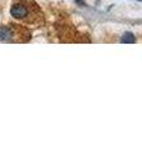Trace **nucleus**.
Returning <instances> with one entry per match:
<instances>
[{"instance_id": "f257e3e1", "label": "nucleus", "mask_w": 142, "mask_h": 150, "mask_svg": "<svg viewBox=\"0 0 142 150\" xmlns=\"http://www.w3.org/2000/svg\"><path fill=\"white\" fill-rule=\"evenodd\" d=\"M11 15L16 19H25L27 15H29V10H27L26 5H24L22 3H15L11 6Z\"/></svg>"}, {"instance_id": "f03ea898", "label": "nucleus", "mask_w": 142, "mask_h": 150, "mask_svg": "<svg viewBox=\"0 0 142 150\" xmlns=\"http://www.w3.org/2000/svg\"><path fill=\"white\" fill-rule=\"evenodd\" d=\"M11 36H13V33H11V30L9 29V28L0 26V39L8 40V39H10Z\"/></svg>"}, {"instance_id": "7ed1b4c3", "label": "nucleus", "mask_w": 142, "mask_h": 150, "mask_svg": "<svg viewBox=\"0 0 142 150\" xmlns=\"http://www.w3.org/2000/svg\"><path fill=\"white\" fill-rule=\"evenodd\" d=\"M122 41H124V43H126V41H134V36H132L131 34H126V38H124V39H122Z\"/></svg>"}, {"instance_id": "20e7f679", "label": "nucleus", "mask_w": 142, "mask_h": 150, "mask_svg": "<svg viewBox=\"0 0 142 150\" xmlns=\"http://www.w3.org/2000/svg\"><path fill=\"white\" fill-rule=\"evenodd\" d=\"M76 1H77L79 4H84V1H82V0H76Z\"/></svg>"}]
</instances>
